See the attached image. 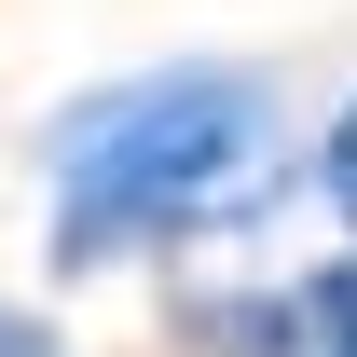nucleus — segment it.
I'll return each mask as SVG.
<instances>
[{
  "instance_id": "f257e3e1",
  "label": "nucleus",
  "mask_w": 357,
  "mask_h": 357,
  "mask_svg": "<svg viewBox=\"0 0 357 357\" xmlns=\"http://www.w3.org/2000/svg\"><path fill=\"white\" fill-rule=\"evenodd\" d=\"M261 151H275V96L248 69L96 83L83 110H55V261L96 275L261 206Z\"/></svg>"
},
{
  "instance_id": "f03ea898",
  "label": "nucleus",
  "mask_w": 357,
  "mask_h": 357,
  "mask_svg": "<svg viewBox=\"0 0 357 357\" xmlns=\"http://www.w3.org/2000/svg\"><path fill=\"white\" fill-rule=\"evenodd\" d=\"M234 344H248V357H357V261L289 275L275 303H248V316H234Z\"/></svg>"
},
{
  "instance_id": "7ed1b4c3",
  "label": "nucleus",
  "mask_w": 357,
  "mask_h": 357,
  "mask_svg": "<svg viewBox=\"0 0 357 357\" xmlns=\"http://www.w3.org/2000/svg\"><path fill=\"white\" fill-rule=\"evenodd\" d=\"M0 357H69V330H55L42 303H0Z\"/></svg>"
},
{
  "instance_id": "20e7f679",
  "label": "nucleus",
  "mask_w": 357,
  "mask_h": 357,
  "mask_svg": "<svg viewBox=\"0 0 357 357\" xmlns=\"http://www.w3.org/2000/svg\"><path fill=\"white\" fill-rule=\"evenodd\" d=\"M316 192H330V206H344V220H357V110H344V124H330V151H316Z\"/></svg>"
}]
</instances>
